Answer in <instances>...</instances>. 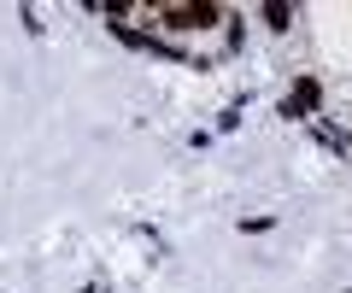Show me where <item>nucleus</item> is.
I'll list each match as a JSON object with an SVG mask.
<instances>
[{
	"instance_id": "f257e3e1",
	"label": "nucleus",
	"mask_w": 352,
	"mask_h": 293,
	"mask_svg": "<svg viewBox=\"0 0 352 293\" xmlns=\"http://www.w3.org/2000/svg\"><path fill=\"white\" fill-rule=\"evenodd\" d=\"M217 18H223L217 6H194V0H159V6H153V24L176 30V36H194V30H212Z\"/></svg>"
},
{
	"instance_id": "f03ea898",
	"label": "nucleus",
	"mask_w": 352,
	"mask_h": 293,
	"mask_svg": "<svg viewBox=\"0 0 352 293\" xmlns=\"http://www.w3.org/2000/svg\"><path fill=\"white\" fill-rule=\"evenodd\" d=\"M317 100H323L317 77H300V82H294V94H288V106H282V112H288V117H311V112H317Z\"/></svg>"
}]
</instances>
